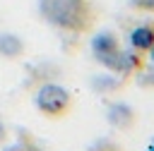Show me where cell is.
Listing matches in <instances>:
<instances>
[{
	"label": "cell",
	"instance_id": "cell-3",
	"mask_svg": "<svg viewBox=\"0 0 154 151\" xmlns=\"http://www.w3.org/2000/svg\"><path fill=\"white\" fill-rule=\"evenodd\" d=\"M91 53L103 67L123 74V53H125V48L120 46V38L113 31H99L91 38Z\"/></svg>",
	"mask_w": 154,
	"mask_h": 151
},
{
	"label": "cell",
	"instance_id": "cell-11",
	"mask_svg": "<svg viewBox=\"0 0 154 151\" xmlns=\"http://www.w3.org/2000/svg\"><path fill=\"white\" fill-rule=\"evenodd\" d=\"M147 151H154V141H152V144H149V146H147Z\"/></svg>",
	"mask_w": 154,
	"mask_h": 151
},
{
	"label": "cell",
	"instance_id": "cell-8",
	"mask_svg": "<svg viewBox=\"0 0 154 151\" xmlns=\"http://www.w3.org/2000/svg\"><path fill=\"white\" fill-rule=\"evenodd\" d=\"M130 7H132V10H137V12L154 14V0H130Z\"/></svg>",
	"mask_w": 154,
	"mask_h": 151
},
{
	"label": "cell",
	"instance_id": "cell-1",
	"mask_svg": "<svg viewBox=\"0 0 154 151\" xmlns=\"http://www.w3.org/2000/svg\"><path fill=\"white\" fill-rule=\"evenodd\" d=\"M36 5L43 22L70 34H89L99 19L91 0H36Z\"/></svg>",
	"mask_w": 154,
	"mask_h": 151
},
{
	"label": "cell",
	"instance_id": "cell-7",
	"mask_svg": "<svg viewBox=\"0 0 154 151\" xmlns=\"http://www.w3.org/2000/svg\"><path fill=\"white\" fill-rule=\"evenodd\" d=\"M5 151H41L29 137H24V139H19V141H14V144H10Z\"/></svg>",
	"mask_w": 154,
	"mask_h": 151
},
{
	"label": "cell",
	"instance_id": "cell-4",
	"mask_svg": "<svg viewBox=\"0 0 154 151\" xmlns=\"http://www.w3.org/2000/svg\"><path fill=\"white\" fill-rule=\"evenodd\" d=\"M130 48L132 50H137V53H149L152 50V46H154V22H144V24H140V26H135L132 31H130Z\"/></svg>",
	"mask_w": 154,
	"mask_h": 151
},
{
	"label": "cell",
	"instance_id": "cell-10",
	"mask_svg": "<svg viewBox=\"0 0 154 151\" xmlns=\"http://www.w3.org/2000/svg\"><path fill=\"white\" fill-rule=\"evenodd\" d=\"M149 60H152V65H154V46H152V50H149Z\"/></svg>",
	"mask_w": 154,
	"mask_h": 151
},
{
	"label": "cell",
	"instance_id": "cell-5",
	"mask_svg": "<svg viewBox=\"0 0 154 151\" xmlns=\"http://www.w3.org/2000/svg\"><path fill=\"white\" fill-rule=\"evenodd\" d=\"M108 122L116 125V127H120V129H128V127L135 125V113H132L128 105L116 103V105L108 108Z\"/></svg>",
	"mask_w": 154,
	"mask_h": 151
},
{
	"label": "cell",
	"instance_id": "cell-2",
	"mask_svg": "<svg viewBox=\"0 0 154 151\" xmlns=\"http://www.w3.org/2000/svg\"><path fill=\"white\" fill-rule=\"evenodd\" d=\"M34 105L38 108V113H43L46 117L60 120L72 110V96L65 86L60 84H43L36 96H34Z\"/></svg>",
	"mask_w": 154,
	"mask_h": 151
},
{
	"label": "cell",
	"instance_id": "cell-6",
	"mask_svg": "<svg viewBox=\"0 0 154 151\" xmlns=\"http://www.w3.org/2000/svg\"><path fill=\"white\" fill-rule=\"evenodd\" d=\"M22 50H24V43H22L19 36H14V34H0V55L17 58Z\"/></svg>",
	"mask_w": 154,
	"mask_h": 151
},
{
	"label": "cell",
	"instance_id": "cell-9",
	"mask_svg": "<svg viewBox=\"0 0 154 151\" xmlns=\"http://www.w3.org/2000/svg\"><path fill=\"white\" fill-rule=\"evenodd\" d=\"M2 139H5V127L0 125V141H2Z\"/></svg>",
	"mask_w": 154,
	"mask_h": 151
}]
</instances>
